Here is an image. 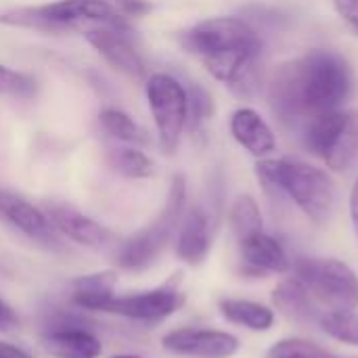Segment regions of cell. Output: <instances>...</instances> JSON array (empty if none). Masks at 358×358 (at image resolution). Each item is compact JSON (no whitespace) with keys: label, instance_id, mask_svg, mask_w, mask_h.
I'll list each match as a JSON object with an SVG mask.
<instances>
[{"label":"cell","instance_id":"cell-24","mask_svg":"<svg viewBox=\"0 0 358 358\" xmlns=\"http://www.w3.org/2000/svg\"><path fill=\"white\" fill-rule=\"evenodd\" d=\"M36 90H38V82L34 76L0 63V96L31 99Z\"/></svg>","mask_w":358,"mask_h":358},{"label":"cell","instance_id":"cell-7","mask_svg":"<svg viewBox=\"0 0 358 358\" xmlns=\"http://www.w3.org/2000/svg\"><path fill=\"white\" fill-rule=\"evenodd\" d=\"M147 103L157 128L159 147L172 155L189 124V92L187 86L170 73H153L145 82Z\"/></svg>","mask_w":358,"mask_h":358},{"label":"cell","instance_id":"cell-28","mask_svg":"<svg viewBox=\"0 0 358 358\" xmlns=\"http://www.w3.org/2000/svg\"><path fill=\"white\" fill-rule=\"evenodd\" d=\"M111 2H113L115 10L122 15V19H126V21L145 17L151 10L149 0H111Z\"/></svg>","mask_w":358,"mask_h":358},{"label":"cell","instance_id":"cell-31","mask_svg":"<svg viewBox=\"0 0 358 358\" xmlns=\"http://www.w3.org/2000/svg\"><path fill=\"white\" fill-rule=\"evenodd\" d=\"M15 323H17L15 310H13L4 300H0V327H10V325H15Z\"/></svg>","mask_w":358,"mask_h":358},{"label":"cell","instance_id":"cell-23","mask_svg":"<svg viewBox=\"0 0 358 358\" xmlns=\"http://www.w3.org/2000/svg\"><path fill=\"white\" fill-rule=\"evenodd\" d=\"M319 325L323 327V331L344 344L358 346V313H323Z\"/></svg>","mask_w":358,"mask_h":358},{"label":"cell","instance_id":"cell-14","mask_svg":"<svg viewBox=\"0 0 358 358\" xmlns=\"http://www.w3.org/2000/svg\"><path fill=\"white\" fill-rule=\"evenodd\" d=\"M233 138L254 157L262 159L277 147V138L266 120L252 107H239L229 122Z\"/></svg>","mask_w":358,"mask_h":358},{"label":"cell","instance_id":"cell-4","mask_svg":"<svg viewBox=\"0 0 358 358\" xmlns=\"http://www.w3.org/2000/svg\"><path fill=\"white\" fill-rule=\"evenodd\" d=\"M185 206H187V178L182 174H174L162 212L155 216L153 222L130 235L124 243H120L117 264L126 271H143L151 266L176 235L185 216Z\"/></svg>","mask_w":358,"mask_h":358},{"label":"cell","instance_id":"cell-21","mask_svg":"<svg viewBox=\"0 0 358 358\" xmlns=\"http://www.w3.org/2000/svg\"><path fill=\"white\" fill-rule=\"evenodd\" d=\"M99 124H101V130L109 138H115L120 143H130V145L147 143L145 130L122 109H115V107L103 109L99 113Z\"/></svg>","mask_w":358,"mask_h":358},{"label":"cell","instance_id":"cell-6","mask_svg":"<svg viewBox=\"0 0 358 358\" xmlns=\"http://www.w3.org/2000/svg\"><path fill=\"white\" fill-rule=\"evenodd\" d=\"M294 271L325 313L358 308V277L346 262L336 258H298Z\"/></svg>","mask_w":358,"mask_h":358},{"label":"cell","instance_id":"cell-9","mask_svg":"<svg viewBox=\"0 0 358 358\" xmlns=\"http://www.w3.org/2000/svg\"><path fill=\"white\" fill-rule=\"evenodd\" d=\"M88 44L120 73L130 80H145L147 65L136 44L132 42L128 25H94L84 29Z\"/></svg>","mask_w":358,"mask_h":358},{"label":"cell","instance_id":"cell-5","mask_svg":"<svg viewBox=\"0 0 358 358\" xmlns=\"http://www.w3.org/2000/svg\"><path fill=\"white\" fill-rule=\"evenodd\" d=\"M180 44L187 52L203 61L235 52L260 55L262 40L258 31L241 17H212L180 34Z\"/></svg>","mask_w":358,"mask_h":358},{"label":"cell","instance_id":"cell-15","mask_svg":"<svg viewBox=\"0 0 358 358\" xmlns=\"http://www.w3.org/2000/svg\"><path fill=\"white\" fill-rule=\"evenodd\" d=\"M239 250H241L243 264L252 275H264V273L283 275L292 268V262L283 245L275 237L266 235L264 231L239 241Z\"/></svg>","mask_w":358,"mask_h":358},{"label":"cell","instance_id":"cell-10","mask_svg":"<svg viewBox=\"0 0 358 358\" xmlns=\"http://www.w3.org/2000/svg\"><path fill=\"white\" fill-rule=\"evenodd\" d=\"M164 348L178 357L231 358L239 352V340L218 329L182 327L164 336Z\"/></svg>","mask_w":358,"mask_h":358},{"label":"cell","instance_id":"cell-32","mask_svg":"<svg viewBox=\"0 0 358 358\" xmlns=\"http://www.w3.org/2000/svg\"><path fill=\"white\" fill-rule=\"evenodd\" d=\"M0 357L2 358H31L25 350L13 346V344H6V342H0Z\"/></svg>","mask_w":358,"mask_h":358},{"label":"cell","instance_id":"cell-25","mask_svg":"<svg viewBox=\"0 0 358 358\" xmlns=\"http://www.w3.org/2000/svg\"><path fill=\"white\" fill-rule=\"evenodd\" d=\"M268 358H336V355L315 342L302 338H285L271 346Z\"/></svg>","mask_w":358,"mask_h":358},{"label":"cell","instance_id":"cell-22","mask_svg":"<svg viewBox=\"0 0 358 358\" xmlns=\"http://www.w3.org/2000/svg\"><path fill=\"white\" fill-rule=\"evenodd\" d=\"M229 222H231V231L237 237V241H243V239L264 231L260 208L252 195H239L233 201L231 212H229Z\"/></svg>","mask_w":358,"mask_h":358},{"label":"cell","instance_id":"cell-17","mask_svg":"<svg viewBox=\"0 0 358 358\" xmlns=\"http://www.w3.org/2000/svg\"><path fill=\"white\" fill-rule=\"evenodd\" d=\"M42 346L55 358H99L103 352L99 338L78 327L50 329L42 336Z\"/></svg>","mask_w":358,"mask_h":358},{"label":"cell","instance_id":"cell-8","mask_svg":"<svg viewBox=\"0 0 358 358\" xmlns=\"http://www.w3.org/2000/svg\"><path fill=\"white\" fill-rule=\"evenodd\" d=\"M73 304L84 310L109 313L134 321H164L185 304V294L174 283H166L132 296H73Z\"/></svg>","mask_w":358,"mask_h":358},{"label":"cell","instance_id":"cell-11","mask_svg":"<svg viewBox=\"0 0 358 358\" xmlns=\"http://www.w3.org/2000/svg\"><path fill=\"white\" fill-rule=\"evenodd\" d=\"M0 220L42 245L59 248L57 229L50 224L48 216L27 199L2 189H0Z\"/></svg>","mask_w":358,"mask_h":358},{"label":"cell","instance_id":"cell-33","mask_svg":"<svg viewBox=\"0 0 358 358\" xmlns=\"http://www.w3.org/2000/svg\"><path fill=\"white\" fill-rule=\"evenodd\" d=\"M111 358H143V357H136V355H117V357H111Z\"/></svg>","mask_w":358,"mask_h":358},{"label":"cell","instance_id":"cell-19","mask_svg":"<svg viewBox=\"0 0 358 358\" xmlns=\"http://www.w3.org/2000/svg\"><path fill=\"white\" fill-rule=\"evenodd\" d=\"M220 313L227 321L248 327L252 331H268L275 323L273 308L252 300H235V298L220 300Z\"/></svg>","mask_w":358,"mask_h":358},{"label":"cell","instance_id":"cell-30","mask_svg":"<svg viewBox=\"0 0 358 358\" xmlns=\"http://www.w3.org/2000/svg\"><path fill=\"white\" fill-rule=\"evenodd\" d=\"M350 220H352V229H355V235L358 239V178L352 185V191H350Z\"/></svg>","mask_w":358,"mask_h":358},{"label":"cell","instance_id":"cell-1","mask_svg":"<svg viewBox=\"0 0 358 358\" xmlns=\"http://www.w3.org/2000/svg\"><path fill=\"white\" fill-rule=\"evenodd\" d=\"M352 88L350 63L334 50L313 48L275 71L268 99L283 126H304L315 115L342 109Z\"/></svg>","mask_w":358,"mask_h":358},{"label":"cell","instance_id":"cell-27","mask_svg":"<svg viewBox=\"0 0 358 358\" xmlns=\"http://www.w3.org/2000/svg\"><path fill=\"white\" fill-rule=\"evenodd\" d=\"M187 92H189V124H187V128L191 132H199L203 128V124L212 117V111H214L212 96L199 86L187 88Z\"/></svg>","mask_w":358,"mask_h":358},{"label":"cell","instance_id":"cell-3","mask_svg":"<svg viewBox=\"0 0 358 358\" xmlns=\"http://www.w3.org/2000/svg\"><path fill=\"white\" fill-rule=\"evenodd\" d=\"M0 23L44 34L78 31L94 25H128L111 0H57L40 6H19L0 13Z\"/></svg>","mask_w":358,"mask_h":358},{"label":"cell","instance_id":"cell-13","mask_svg":"<svg viewBox=\"0 0 358 358\" xmlns=\"http://www.w3.org/2000/svg\"><path fill=\"white\" fill-rule=\"evenodd\" d=\"M216 220L212 212H208L203 206L191 208L178 227V239H176V256L191 264L197 266L206 260L210 248H212V237H214V227Z\"/></svg>","mask_w":358,"mask_h":358},{"label":"cell","instance_id":"cell-16","mask_svg":"<svg viewBox=\"0 0 358 358\" xmlns=\"http://www.w3.org/2000/svg\"><path fill=\"white\" fill-rule=\"evenodd\" d=\"M273 306L283 317H287L289 321L300 323V325L319 323L325 313V310H321V304L313 298L308 287L298 277H292L275 287Z\"/></svg>","mask_w":358,"mask_h":358},{"label":"cell","instance_id":"cell-12","mask_svg":"<svg viewBox=\"0 0 358 358\" xmlns=\"http://www.w3.org/2000/svg\"><path fill=\"white\" fill-rule=\"evenodd\" d=\"M46 216L59 233H63L65 237H69L71 241H76L80 245H86L92 250H111L117 245L115 235L107 227L99 224L96 220L78 212L71 206L48 203Z\"/></svg>","mask_w":358,"mask_h":358},{"label":"cell","instance_id":"cell-20","mask_svg":"<svg viewBox=\"0 0 358 358\" xmlns=\"http://www.w3.org/2000/svg\"><path fill=\"white\" fill-rule=\"evenodd\" d=\"M107 164L124 178H149L155 172L153 159L136 147H115L107 153Z\"/></svg>","mask_w":358,"mask_h":358},{"label":"cell","instance_id":"cell-34","mask_svg":"<svg viewBox=\"0 0 358 358\" xmlns=\"http://www.w3.org/2000/svg\"><path fill=\"white\" fill-rule=\"evenodd\" d=\"M0 358H2V357H0Z\"/></svg>","mask_w":358,"mask_h":358},{"label":"cell","instance_id":"cell-29","mask_svg":"<svg viewBox=\"0 0 358 358\" xmlns=\"http://www.w3.org/2000/svg\"><path fill=\"white\" fill-rule=\"evenodd\" d=\"M336 2V10L340 15V19L344 21V25L358 36V0H334Z\"/></svg>","mask_w":358,"mask_h":358},{"label":"cell","instance_id":"cell-26","mask_svg":"<svg viewBox=\"0 0 358 358\" xmlns=\"http://www.w3.org/2000/svg\"><path fill=\"white\" fill-rule=\"evenodd\" d=\"M115 285H117V273L113 271L82 275L71 283L73 296H111Z\"/></svg>","mask_w":358,"mask_h":358},{"label":"cell","instance_id":"cell-18","mask_svg":"<svg viewBox=\"0 0 358 358\" xmlns=\"http://www.w3.org/2000/svg\"><path fill=\"white\" fill-rule=\"evenodd\" d=\"M358 157V111H346V120L327 149L323 162L334 172H346Z\"/></svg>","mask_w":358,"mask_h":358},{"label":"cell","instance_id":"cell-2","mask_svg":"<svg viewBox=\"0 0 358 358\" xmlns=\"http://www.w3.org/2000/svg\"><path fill=\"white\" fill-rule=\"evenodd\" d=\"M256 176L266 193L289 197L315 224L329 220L336 206V187L321 168L300 159L262 157L256 164Z\"/></svg>","mask_w":358,"mask_h":358}]
</instances>
